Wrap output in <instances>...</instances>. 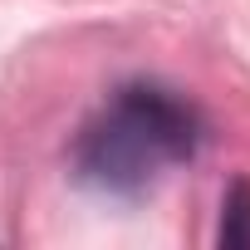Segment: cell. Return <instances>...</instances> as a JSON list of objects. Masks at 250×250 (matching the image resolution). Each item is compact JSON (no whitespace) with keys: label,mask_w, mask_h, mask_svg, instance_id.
Segmentation results:
<instances>
[{"label":"cell","mask_w":250,"mask_h":250,"mask_svg":"<svg viewBox=\"0 0 250 250\" xmlns=\"http://www.w3.org/2000/svg\"><path fill=\"white\" fill-rule=\"evenodd\" d=\"M216 240L230 245V250H250V182L245 177H235L230 191H226V201H221V230H216Z\"/></svg>","instance_id":"obj_2"},{"label":"cell","mask_w":250,"mask_h":250,"mask_svg":"<svg viewBox=\"0 0 250 250\" xmlns=\"http://www.w3.org/2000/svg\"><path fill=\"white\" fill-rule=\"evenodd\" d=\"M206 138V123L191 98L162 83H123L113 103L88 123L74 143V167L88 187L138 196L162 167L191 162Z\"/></svg>","instance_id":"obj_1"}]
</instances>
